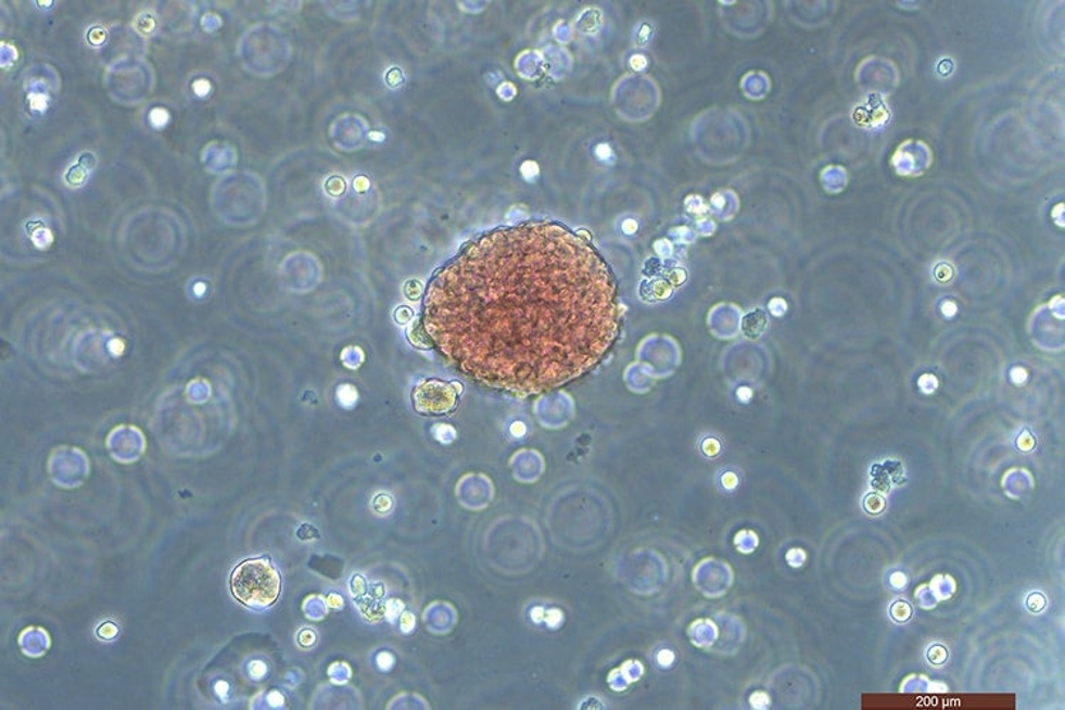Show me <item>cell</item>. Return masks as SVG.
<instances>
[{
  "mask_svg": "<svg viewBox=\"0 0 1065 710\" xmlns=\"http://www.w3.org/2000/svg\"><path fill=\"white\" fill-rule=\"evenodd\" d=\"M1012 378L1013 381L1016 382V384H1022V382H1025L1027 380V371L1025 370V368H1020V367L1014 368V370L1012 371Z\"/></svg>",
  "mask_w": 1065,
  "mask_h": 710,
  "instance_id": "5b68a950",
  "label": "cell"
},
{
  "mask_svg": "<svg viewBox=\"0 0 1065 710\" xmlns=\"http://www.w3.org/2000/svg\"><path fill=\"white\" fill-rule=\"evenodd\" d=\"M230 589L243 606L255 610L274 606L281 592L279 571L267 559L244 560L230 575Z\"/></svg>",
  "mask_w": 1065,
  "mask_h": 710,
  "instance_id": "7a4b0ae2",
  "label": "cell"
},
{
  "mask_svg": "<svg viewBox=\"0 0 1065 710\" xmlns=\"http://www.w3.org/2000/svg\"><path fill=\"white\" fill-rule=\"evenodd\" d=\"M930 382H936V378L934 376L925 375L921 377L920 386L924 393H933L934 386H930Z\"/></svg>",
  "mask_w": 1065,
  "mask_h": 710,
  "instance_id": "277c9868",
  "label": "cell"
},
{
  "mask_svg": "<svg viewBox=\"0 0 1065 710\" xmlns=\"http://www.w3.org/2000/svg\"><path fill=\"white\" fill-rule=\"evenodd\" d=\"M422 325L464 375L538 394L603 362L620 333V300L588 243L557 224H525L483 234L446 265Z\"/></svg>",
  "mask_w": 1065,
  "mask_h": 710,
  "instance_id": "6da1fadb",
  "label": "cell"
},
{
  "mask_svg": "<svg viewBox=\"0 0 1065 710\" xmlns=\"http://www.w3.org/2000/svg\"><path fill=\"white\" fill-rule=\"evenodd\" d=\"M462 393L459 382H445L438 378L419 381L413 391L414 409L422 415H444L454 411L458 395Z\"/></svg>",
  "mask_w": 1065,
  "mask_h": 710,
  "instance_id": "3957f363",
  "label": "cell"
}]
</instances>
